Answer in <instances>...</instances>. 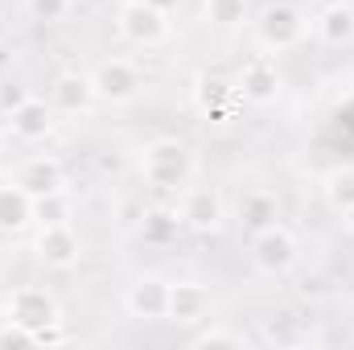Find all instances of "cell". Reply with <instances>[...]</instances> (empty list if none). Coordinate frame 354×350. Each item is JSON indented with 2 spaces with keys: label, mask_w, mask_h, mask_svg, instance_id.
Returning <instances> with one entry per match:
<instances>
[{
  "label": "cell",
  "mask_w": 354,
  "mask_h": 350,
  "mask_svg": "<svg viewBox=\"0 0 354 350\" xmlns=\"http://www.w3.org/2000/svg\"><path fill=\"white\" fill-rule=\"evenodd\" d=\"M33 256L54 268V272H71L83 260V239L75 231V223H54V227H37L33 235Z\"/></svg>",
  "instance_id": "9c48e42d"
},
{
  "label": "cell",
  "mask_w": 354,
  "mask_h": 350,
  "mask_svg": "<svg viewBox=\"0 0 354 350\" xmlns=\"http://www.w3.org/2000/svg\"><path fill=\"white\" fill-rule=\"evenodd\" d=\"M235 91H239V99L252 103V107H272V103L280 99V91H284V79H280L276 58H272V54H252V58L243 62L239 79H235Z\"/></svg>",
  "instance_id": "ba28073f"
},
{
  "label": "cell",
  "mask_w": 354,
  "mask_h": 350,
  "mask_svg": "<svg viewBox=\"0 0 354 350\" xmlns=\"http://www.w3.org/2000/svg\"><path fill=\"white\" fill-rule=\"evenodd\" d=\"M124 309L136 322H165V313H169V280L157 276V272L136 276L124 288Z\"/></svg>",
  "instance_id": "30bf717a"
},
{
  "label": "cell",
  "mask_w": 354,
  "mask_h": 350,
  "mask_svg": "<svg viewBox=\"0 0 354 350\" xmlns=\"http://www.w3.org/2000/svg\"><path fill=\"white\" fill-rule=\"evenodd\" d=\"M252 243H248V256H252V268L268 276V280H284L297 264H301V243H297V235L284 227V223H276V227H264V231H256V235H248Z\"/></svg>",
  "instance_id": "277c9868"
},
{
  "label": "cell",
  "mask_w": 354,
  "mask_h": 350,
  "mask_svg": "<svg viewBox=\"0 0 354 350\" xmlns=\"http://www.w3.org/2000/svg\"><path fill=\"white\" fill-rule=\"evenodd\" d=\"M214 309V297L202 280H169V313L165 322H177V326H198L206 322Z\"/></svg>",
  "instance_id": "4fadbf2b"
},
{
  "label": "cell",
  "mask_w": 354,
  "mask_h": 350,
  "mask_svg": "<svg viewBox=\"0 0 354 350\" xmlns=\"http://www.w3.org/2000/svg\"><path fill=\"white\" fill-rule=\"evenodd\" d=\"M198 174V157L181 136H157L140 149V177L157 194H181Z\"/></svg>",
  "instance_id": "6da1fadb"
},
{
  "label": "cell",
  "mask_w": 354,
  "mask_h": 350,
  "mask_svg": "<svg viewBox=\"0 0 354 350\" xmlns=\"http://www.w3.org/2000/svg\"><path fill=\"white\" fill-rule=\"evenodd\" d=\"M313 33H317L322 46H334V50L351 46L354 42V4H342V0L326 4V8L313 17Z\"/></svg>",
  "instance_id": "e0dca14e"
},
{
  "label": "cell",
  "mask_w": 354,
  "mask_h": 350,
  "mask_svg": "<svg viewBox=\"0 0 354 350\" xmlns=\"http://www.w3.org/2000/svg\"><path fill=\"white\" fill-rule=\"evenodd\" d=\"M0 347L12 350V347H41V342H37L33 330H25V326H17V322L4 317V326H0Z\"/></svg>",
  "instance_id": "484cf974"
},
{
  "label": "cell",
  "mask_w": 354,
  "mask_h": 350,
  "mask_svg": "<svg viewBox=\"0 0 354 350\" xmlns=\"http://www.w3.org/2000/svg\"><path fill=\"white\" fill-rule=\"evenodd\" d=\"M342 227H346V231H351V235H354V206H351V210H346V214H342Z\"/></svg>",
  "instance_id": "83f0119b"
},
{
  "label": "cell",
  "mask_w": 354,
  "mask_h": 350,
  "mask_svg": "<svg viewBox=\"0 0 354 350\" xmlns=\"http://www.w3.org/2000/svg\"><path fill=\"white\" fill-rule=\"evenodd\" d=\"M54 124H58V111L50 107V99H37V95H29L17 111L4 116L8 136L21 140V145H37V140H46V136L54 132Z\"/></svg>",
  "instance_id": "8fae6325"
},
{
  "label": "cell",
  "mask_w": 354,
  "mask_h": 350,
  "mask_svg": "<svg viewBox=\"0 0 354 350\" xmlns=\"http://www.w3.org/2000/svg\"><path fill=\"white\" fill-rule=\"evenodd\" d=\"M235 223H239L248 235H256V231H264V227H276V223H280V194L268 190V185L243 190V194L235 198Z\"/></svg>",
  "instance_id": "9a60e30c"
},
{
  "label": "cell",
  "mask_w": 354,
  "mask_h": 350,
  "mask_svg": "<svg viewBox=\"0 0 354 350\" xmlns=\"http://www.w3.org/2000/svg\"><path fill=\"white\" fill-rule=\"evenodd\" d=\"M4 317L17 322V326H25V330H33L37 342H58L62 338L58 334L62 305H58V297L46 284H21V288H12L8 301H4Z\"/></svg>",
  "instance_id": "3957f363"
},
{
  "label": "cell",
  "mask_w": 354,
  "mask_h": 350,
  "mask_svg": "<svg viewBox=\"0 0 354 350\" xmlns=\"http://www.w3.org/2000/svg\"><path fill=\"white\" fill-rule=\"evenodd\" d=\"M4 140H8V128H4V124H0V149H4Z\"/></svg>",
  "instance_id": "f1b7e54d"
},
{
  "label": "cell",
  "mask_w": 354,
  "mask_h": 350,
  "mask_svg": "<svg viewBox=\"0 0 354 350\" xmlns=\"http://www.w3.org/2000/svg\"><path fill=\"white\" fill-rule=\"evenodd\" d=\"M12 181L37 202V198H46V194H62V190H66V169H62L58 157H50V153H33V157H25V161L17 165Z\"/></svg>",
  "instance_id": "7c38bea8"
},
{
  "label": "cell",
  "mask_w": 354,
  "mask_h": 350,
  "mask_svg": "<svg viewBox=\"0 0 354 350\" xmlns=\"http://www.w3.org/2000/svg\"><path fill=\"white\" fill-rule=\"evenodd\" d=\"M75 0H25V12L37 21V25H62L71 17Z\"/></svg>",
  "instance_id": "603a6c76"
},
{
  "label": "cell",
  "mask_w": 354,
  "mask_h": 350,
  "mask_svg": "<svg viewBox=\"0 0 354 350\" xmlns=\"http://www.w3.org/2000/svg\"><path fill=\"white\" fill-rule=\"evenodd\" d=\"M177 219H181V231L218 235L227 223V202L214 185H185L177 198Z\"/></svg>",
  "instance_id": "5b68a950"
},
{
  "label": "cell",
  "mask_w": 354,
  "mask_h": 350,
  "mask_svg": "<svg viewBox=\"0 0 354 350\" xmlns=\"http://www.w3.org/2000/svg\"><path fill=\"white\" fill-rule=\"evenodd\" d=\"M194 347H248V334L243 330H227V326H210L202 334H194Z\"/></svg>",
  "instance_id": "cb8c5ba5"
},
{
  "label": "cell",
  "mask_w": 354,
  "mask_h": 350,
  "mask_svg": "<svg viewBox=\"0 0 354 350\" xmlns=\"http://www.w3.org/2000/svg\"><path fill=\"white\" fill-rule=\"evenodd\" d=\"M309 33H313V17L292 0H272L252 17V37L260 46V54H272V58L301 50L309 42Z\"/></svg>",
  "instance_id": "7a4b0ae2"
},
{
  "label": "cell",
  "mask_w": 354,
  "mask_h": 350,
  "mask_svg": "<svg viewBox=\"0 0 354 350\" xmlns=\"http://www.w3.org/2000/svg\"><path fill=\"white\" fill-rule=\"evenodd\" d=\"M235 103H243L239 91H235V83H227V79H218V75H198V79H194V107H198L206 120H231Z\"/></svg>",
  "instance_id": "2e32d148"
},
{
  "label": "cell",
  "mask_w": 354,
  "mask_h": 350,
  "mask_svg": "<svg viewBox=\"0 0 354 350\" xmlns=\"http://www.w3.org/2000/svg\"><path fill=\"white\" fill-rule=\"evenodd\" d=\"M95 103H99L95 83H91V75H83V71H62L50 83V107L58 116H87Z\"/></svg>",
  "instance_id": "5bb4252c"
},
{
  "label": "cell",
  "mask_w": 354,
  "mask_h": 350,
  "mask_svg": "<svg viewBox=\"0 0 354 350\" xmlns=\"http://www.w3.org/2000/svg\"><path fill=\"white\" fill-rule=\"evenodd\" d=\"M322 198L334 214H346L354 206V165H334L322 181Z\"/></svg>",
  "instance_id": "ffe728a7"
},
{
  "label": "cell",
  "mask_w": 354,
  "mask_h": 350,
  "mask_svg": "<svg viewBox=\"0 0 354 350\" xmlns=\"http://www.w3.org/2000/svg\"><path fill=\"white\" fill-rule=\"evenodd\" d=\"M33 91L25 87V83H17V79H0V116H8V111H17L25 99H29Z\"/></svg>",
  "instance_id": "d4e9b609"
},
{
  "label": "cell",
  "mask_w": 354,
  "mask_h": 350,
  "mask_svg": "<svg viewBox=\"0 0 354 350\" xmlns=\"http://www.w3.org/2000/svg\"><path fill=\"white\" fill-rule=\"evenodd\" d=\"M33 223V198L8 177L0 181V235H21Z\"/></svg>",
  "instance_id": "ac0fdd59"
},
{
  "label": "cell",
  "mask_w": 354,
  "mask_h": 350,
  "mask_svg": "<svg viewBox=\"0 0 354 350\" xmlns=\"http://www.w3.org/2000/svg\"><path fill=\"white\" fill-rule=\"evenodd\" d=\"M115 29L124 42H132L140 50H157L169 42V12H161L145 0H124L115 12Z\"/></svg>",
  "instance_id": "8992f818"
},
{
  "label": "cell",
  "mask_w": 354,
  "mask_h": 350,
  "mask_svg": "<svg viewBox=\"0 0 354 350\" xmlns=\"http://www.w3.org/2000/svg\"><path fill=\"white\" fill-rule=\"evenodd\" d=\"M91 83H95L99 103L124 107V103H132V99L145 91V75H140V66L128 62V58H103V62L91 71Z\"/></svg>",
  "instance_id": "52a82bcc"
},
{
  "label": "cell",
  "mask_w": 354,
  "mask_h": 350,
  "mask_svg": "<svg viewBox=\"0 0 354 350\" xmlns=\"http://www.w3.org/2000/svg\"><path fill=\"white\" fill-rule=\"evenodd\" d=\"M75 219V198L62 190V194H46L33 202V223L37 227H54V223H71Z\"/></svg>",
  "instance_id": "7402d4cb"
},
{
  "label": "cell",
  "mask_w": 354,
  "mask_h": 350,
  "mask_svg": "<svg viewBox=\"0 0 354 350\" xmlns=\"http://www.w3.org/2000/svg\"><path fill=\"white\" fill-rule=\"evenodd\" d=\"M145 4H153V8H161V12H174V8H181V0H145Z\"/></svg>",
  "instance_id": "4316f807"
},
{
  "label": "cell",
  "mask_w": 354,
  "mask_h": 350,
  "mask_svg": "<svg viewBox=\"0 0 354 350\" xmlns=\"http://www.w3.org/2000/svg\"><path fill=\"white\" fill-rule=\"evenodd\" d=\"M177 231H181V219H177V206H149L145 214H140V223H136V235L145 239V243H153V248H169L177 239Z\"/></svg>",
  "instance_id": "d6986e66"
},
{
  "label": "cell",
  "mask_w": 354,
  "mask_h": 350,
  "mask_svg": "<svg viewBox=\"0 0 354 350\" xmlns=\"http://www.w3.org/2000/svg\"><path fill=\"white\" fill-rule=\"evenodd\" d=\"M202 12L214 29L231 33V29H243L252 25V4L248 0H202Z\"/></svg>",
  "instance_id": "44dd1931"
}]
</instances>
